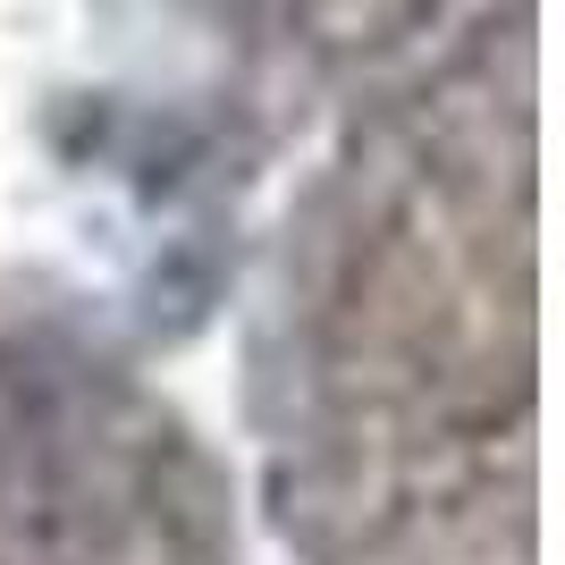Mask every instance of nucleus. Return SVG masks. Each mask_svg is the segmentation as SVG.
<instances>
[{
  "mask_svg": "<svg viewBox=\"0 0 565 565\" xmlns=\"http://www.w3.org/2000/svg\"><path fill=\"white\" fill-rule=\"evenodd\" d=\"M143 439L85 388H25L0 430V565H102L143 515Z\"/></svg>",
  "mask_w": 565,
  "mask_h": 565,
  "instance_id": "obj_1",
  "label": "nucleus"
}]
</instances>
